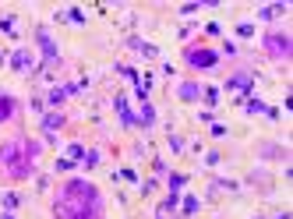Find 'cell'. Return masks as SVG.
<instances>
[{"label":"cell","mask_w":293,"mask_h":219,"mask_svg":"<svg viewBox=\"0 0 293 219\" xmlns=\"http://www.w3.org/2000/svg\"><path fill=\"white\" fill-rule=\"evenodd\" d=\"M14 21H18L14 14H7V18H0V32H14Z\"/></svg>","instance_id":"484cf974"},{"label":"cell","mask_w":293,"mask_h":219,"mask_svg":"<svg viewBox=\"0 0 293 219\" xmlns=\"http://www.w3.org/2000/svg\"><path fill=\"white\" fill-rule=\"evenodd\" d=\"M11 117H14V99L0 96V120H11Z\"/></svg>","instance_id":"4fadbf2b"},{"label":"cell","mask_w":293,"mask_h":219,"mask_svg":"<svg viewBox=\"0 0 293 219\" xmlns=\"http://www.w3.org/2000/svg\"><path fill=\"white\" fill-rule=\"evenodd\" d=\"M205 96V106H219V89H201Z\"/></svg>","instance_id":"ac0fdd59"},{"label":"cell","mask_w":293,"mask_h":219,"mask_svg":"<svg viewBox=\"0 0 293 219\" xmlns=\"http://www.w3.org/2000/svg\"><path fill=\"white\" fill-rule=\"evenodd\" d=\"M212 188H216V191H226V195H233V191H237V180H216Z\"/></svg>","instance_id":"44dd1931"},{"label":"cell","mask_w":293,"mask_h":219,"mask_svg":"<svg viewBox=\"0 0 293 219\" xmlns=\"http://www.w3.org/2000/svg\"><path fill=\"white\" fill-rule=\"evenodd\" d=\"M67 159H85V145H67Z\"/></svg>","instance_id":"ffe728a7"},{"label":"cell","mask_w":293,"mask_h":219,"mask_svg":"<svg viewBox=\"0 0 293 219\" xmlns=\"http://www.w3.org/2000/svg\"><path fill=\"white\" fill-rule=\"evenodd\" d=\"M135 124H142V127H152V124H155V106H152L148 99H142V106H138V117H135Z\"/></svg>","instance_id":"9c48e42d"},{"label":"cell","mask_w":293,"mask_h":219,"mask_svg":"<svg viewBox=\"0 0 293 219\" xmlns=\"http://www.w3.org/2000/svg\"><path fill=\"white\" fill-rule=\"evenodd\" d=\"M11 67H14V71H21V75H28V71L35 67L32 50H14V53H11Z\"/></svg>","instance_id":"52a82bcc"},{"label":"cell","mask_w":293,"mask_h":219,"mask_svg":"<svg viewBox=\"0 0 293 219\" xmlns=\"http://www.w3.org/2000/svg\"><path fill=\"white\" fill-rule=\"evenodd\" d=\"M0 219H14V212H4V216H0Z\"/></svg>","instance_id":"d6a6232c"},{"label":"cell","mask_w":293,"mask_h":219,"mask_svg":"<svg viewBox=\"0 0 293 219\" xmlns=\"http://www.w3.org/2000/svg\"><path fill=\"white\" fill-rule=\"evenodd\" d=\"M184 184H187V177H184V173H170V191H177V195H180V188H184Z\"/></svg>","instance_id":"d6986e66"},{"label":"cell","mask_w":293,"mask_h":219,"mask_svg":"<svg viewBox=\"0 0 293 219\" xmlns=\"http://www.w3.org/2000/svg\"><path fill=\"white\" fill-rule=\"evenodd\" d=\"M71 166H74V163H71V159H57V163H53V170H57V173H67V170H71Z\"/></svg>","instance_id":"83f0119b"},{"label":"cell","mask_w":293,"mask_h":219,"mask_svg":"<svg viewBox=\"0 0 293 219\" xmlns=\"http://www.w3.org/2000/svg\"><path fill=\"white\" fill-rule=\"evenodd\" d=\"M35 159H39V141L28 138H14L7 145H0V170L14 180H25L35 173Z\"/></svg>","instance_id":"7a4b0ae2"},{"label":"cell","mask_w":293,"mask_h":219,"mask_svg":"<svg viewBox=\"0 0 293 219\" xmlns=\"http://www.w3.org/2000/svg\"><path fill=\"white\" fill-rule=\"evenodd\" d=\"M262 46L272 53V57H290V35H283V32H269L265 39H262Z\"/></svg>","instance_id":"277c9868"},{"label":"cell","mask_w":293,"mask_h":219,"mask_svg":"<svg viewBox=\"0 0 293 219\" xmlns=\"http://www.w3.org/2000/svg\"><path fill=\"white\" fill-rule=\"evenodd\" d=\"M184 60H187L194 71H208V67L219 64V57H216L212 50H205V46H187V50H184Z\"/></svg>","instance_id":"3957f363"},{"label":"cell","mask_w":293,"mask_h":219,"mask_svg":"<svg viewBox=\"0 0 293 219\" xmlns=\"http://www.w3.org/2000/svg\"><path fill=\"white\" fill-rule=\"evenodd\" d=\"M251 219H265V216H251Z\"/></svg>","instance_id":"e575fe53"},{"label":"cell","mask_w":293,"mask_h":219,"mask_svg":"<svg viewBox=\"0 0 293 219\" xmlns=\"http://www.w3.org/2000/svg\"><path fill=\"white\" fill-rule=\"evenodd\" d=\"M244 110H247V113H269L272 106H269V103H262V99H255V96H251V99L244 103Z\"/></svg>","instance_id":"7c38bea8"},{"label":"cell","mask_w":293,"mask_h":219,"mask_svg":"<svg viewBox=\"0 0 293 219\" xmlns=\"http://www.w3.org/2000/svg\"><path fill=\"white\" fill-rule=\"evenodd\" d=\"M35 39H39V46H43L46 64H50V67H57V64H60V50H57V43L50 39V32H46V28H35Z\"/></svg>","instance_id":"5b68a950"},{"label":"cell","mask_w":293,"mask_h":219,"mask_svg":"<svg viewBox=\"0 0 293 219\" xmlns=\"http://www.w3.org/2000/svg\"><path fill=\"white\" fill-rule=\"evenodd\" d=\"M64 14H67V18H71V25H85V14H81V11H78V7H67V11H64Z\"/></svg>","instance_id":"7402d4cb"},{"label":"cell","mask_w":293,"mask_h":219,"mask_svg":"<svg viewBox=\"0 0 293 219\" xmlns=\"http://www.w3.org/2000/svg\"><path fill=\"white\" fill-rule=\"evenodd\" d=\"M177 96H180L184 103L201 99V82H180V85H177Z\"/></svg>","instance_id":"ba28073f"},{"label":"cell","mask_w":293,"mask_h":219,"mask_svg":"<svg viewBox=\"0 0 293 219\" xmlns=\"http://www.w3.org/2000/svg\"><path fill=\"white\" fill-rule=\"evenodd\" d=\"M81 163H85L89 170H92V166H99V152H96V149H89V152H85V159H81Z\"/></svg>","instance_id":"d4e9b609"},{"label":"cell","mask_w":293,"mask_h":219,"mask_svg":"<svg viewBox=\"0 0 293 219\" xmlns=\"http://www.w3.org/2000/svg\"><path fill=\"white\" fill-rule=\"evenodd\" d=\"M226 92H251L255 89V75H247V71H240V75H233V78H226V85H223Z\"/></svg>","instance_id":"8992f818"},{"label":"cell","mask_w":293,"mask_h":219,"mask_svg":"<svg viewBox=\"0 0 293 219\" xmlns=\"http://www.w3.org/2000/svg\"><path fill=\"white\" fill-rule=\"evenodd\" d=\"M173 212H177V209H170V205H166V202H162V205L155 209V219H170Z\"/></svg>","instance_id":"4316f807"},{"label":"cell","mask_w":293,"mask_h":219,"mask_svg":"<svg viewBox=\"0 0 293 219\" xmlns=\"http://www.w3.org/2000/svg\"><path fill=\"white\" fill-rule=\"evenodd\" d=\"M0 96H4V92H0Z\"/></svg>","instance_id":"d590c367"},{"label":"cell","mask_w":293,"mask_h":219,"mask_svg":"<svg viewBox=\"0 0 293 219\" xmlns=\"http://www.w3.org/2000/svg\"><path fill=\"white\" fill-rule=\"evenodd\" d=\"M194 212H198V198L187 195V198H184V216H194Z\"/></svg>","instance_id":"603a6c76"},{"label":"cell","mask_w":293,"mask_h":219,"mask_svg":"<svg viewBox=\"0 0 293 219\" xmlns=\"http://www.w3.org/2000/svg\"><path fill=\"white\" fill-rule=\"evenodd\" d=\"M219 163H223L219 152H208V156H205V166H219Z\"/></svg>","instance_id":"f1b7e54d"},{"label":"cell","mask_w":293,"mask_h":219,"mask_svg":"<svg viewBox=\"0 0 293 219\" xmlns=\"http://www.w3.org/2000/svg\"><path fill=\"white\" fill-rule=\"evenodd\" d=\"M4 60H7V50H0V64H4Z\"/></svg>","instance_id":"1f68e13d"},{"label":"cell","mask_w":293,"mask_h":219,"mask_svg":"<svg viewBox=\"0 0 293 219\" xmlns=\"http://www.w3.org/2000/svg\"><path fill=\"white\" fill-rule=\"evenodd\" d=\"M128 46L138 50L142 57H159V46H152V43H145V39H128Z\"/></svg>","instance_id":"30bf717a"},{"label":"cell","mask_w":293,"mask_h":219,"mask_svg":"<svg viewBox=\"0 0 293 219\" xmlns=\"http://www.w3.org/2000/svg\"><path fill=\"white\" fill-rule=\"evenodd\" d=\"M283 11H286L283 4H272V7H262V11H258V21H272V18H276V14H283Z\"/></svg>","instance_id":"5bb4252c"},{"label":"cell","mask_w":293,"mask_h":219,"mask_svg":"<svg viewBox=\"0 0 293 219\" xmlns=\"http://www.w3.org/2000/svg\"><path fill=\"white\" fill-rule=\"evenodd\" d=\"M103 202L89 180H67L57 198V219H99Z\"/></svg>","instance_id":"6da1fadb"},{"label":"cell","mask_w":293,"mask_h":219,"mask_svg":"<svg viewBox=\"0 0 293 219\" xmlns=\"http://www.w3.org/2000/svg\"><path fill=\"white\" fill-rule=\"evenodd\" d=\"M212 138H226V127L223 124H212Z\"/></svg>","instance_id":"4dcf8cb0"},{"label":"cell","mask_w":293,"mask_h":219,"mask_svg":"<svg viewBox=\"0 0 293 219\" xmlns=\"http://www.w3.org/2000/svg\"><path fill=\"white\" fill-rule=\"evenodd\" d=\"M276 219H290V212H279V216H276Z\"/></svg>","instance_id":"836d02e7"},{"label":"cell","mask_w":293,"mask_h":219,"mask_svg":"<svg viewBox=\"0 0 293 219\" xmlns=\"http://www.w3.org/2000/svg\"><path fill=\"white\" fill-rule=\"evenodd\" d=\"M237 35H244V39H247V35H255V21H240L237 25Z\"/></svg>","instance_id":"cb8c5ba5"},{"label":"cell","mask_w":293,"mask_h":219,"mask_svg":"<svg viewBox=\"0 0 293 219\" xmlns=\"http://www.w3.org/2000/svg\"><path fill=\"white\" fill-rule=\"evenodd\" d=\"M223 53H226V57H237V43L226 39V43H223Z\"/></svg>","instance_id":"f546056e"},{"label":"cell","mask_w":293,"mask_h":219,"mask_svg":"<svg viewBox=\"0 0 293 219\" xmlns=\"http://www.w3.org/2000/svg\"><path fill=\"white\" fill-rule=\"evenodd\" d=\"M67 99V89H50V96H46V106H60Z\"/></svg>","instance_id":"2e32d148"},{"label":"cell","mask_w":293,"mask_h":219,"mask_svg":"<svg viewBox=\"0 0 293 219\" xmlns=\"http://www.w3.org/2000/svg\"><path fill=\"white\" fill-rule=\"evenodd\" d=\"M60 127H64V113H46L43 117V134H53Z\"/></svg>","instance_id":"8fae6325"},{"label":"cell","mask_w":293,"mask_h":219,"mask_svg":"<svg viewBox=\"0 0 293 219\" xmlns=\"http://www.w3.org/2000/svg\"><path fill=\"white\" fill-rule=\"evenodd\" d=\"M0 205H4V212H14V209H18V195H11V191H0Z\"/></svg>","instance_id":"9a60e30c"},{"label":"cell","mask_w":293,"mask_h":219,"mask_svg":"<svg viewBox=\"0 0 293 219\" xmlns=\"http://www.w3.org/2000/svg\"><path fill=\"white\" fill-rule=\"evenodd\" d=\"M166 145H170L173 152H184V138H180V134H173V131L166 134Z\"/></svg>","instance_id":"e0dca14e"}]
</instances>
